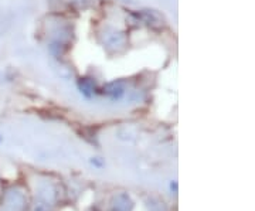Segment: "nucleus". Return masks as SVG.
Listing matches in <instances>:
<instances>
[{
  "label": "nucleus",
  "mask_w": 255,
  "mask_h": 211,
  "mask_svg": "<svg viewBox=\"0 0 255 211\" xmlns=\"http://www.w3.org/2000/svg\"><path fill=\"white\" fill-rule=\"evenodd\" d=\"M136 16L142 21V24H145L147 27H162L164 24L163 16L157 13L156 10H140Z\"/></svg>",
  "instance_id": "nucleus-4"
},
{
  "label": "nucleus",
  "mask_w": 255,
  "mask_h": 211,
  "mask_svg": "<svg viewBox=\"0 0 255 211\" xmlns=\"http://www.w3.org/2000/svg\"><path fill=\"white\" fill-rule=\"evenodd\" d=\"M102 94L107 95L110 100H121L125 94V85L121 83V81H112V83L105 84L102 87Z\"/></svg>",
  "instance_id": "nucleus-5"
},
{
  "label": "nucleus",
  "mask_w": 255,
  "mask_h": 211,
  "mask_svg": "<svg viewBox=\"0 0 255 211\" xmlns=\"http://www.w3.org/2000/svg\"><path fill=\"white\" fill-rule=\"evenodd\" d=\"M24 206H26V197H24V194L21 193V192L14 190V189H11V190L7 192L6 197H4V204H3L4 210L21 211L24 209Z\"/></svg>",
  "instance_id": "nucleus-3"
},
{
  "label": "nucleus",
  "mask_w": 255,
  "mask_h": 211,
  "mask_svg": "<svg viewBox=\"0 0 255 211\" xmlns=\"http://www.w3.org/2000/svg\"><path fill=\"white\" fill-rule=\"evenodd\" d=\"M133 210V202L127 193H121L114 197L111 203V211H132Z\"/></svg>",
  "instance_id": "nucleus-6"
},
{
  "label": "nucleus",
  "mask_w": 255,
  "mask_h": 211,
  "mask_svg": "<svg viewBox=\"0 0 255 211\" xmlns=\"http://www.w3.org/2000/svg\"><path fill=\"white\" fill-rule=\"evenodd\" d=\"M0 140H1V138H0Z\"/></svg>",
  "instance_id": "nucleus-8"
},
{
  "label": "nucleus",
  "mask_w": 255,
  "mask_h": 211,
  "mask_svg": "<svg viewBox=\"0 0 255 211\" xmlns=\"http://www.w3.org/2000/svg\"><path fill=\"white\" fill-rule=\"evenodd\" d=\"M78 90L87 98H91L100 91L98 87H97V83L94 81V78H90V77H81L78 80Z\"/></svg>",
  "instance_id": "nucleus-7"
},
{
  "label": "nucleus",
  "mask_w": 255,
  "mask_h": 211,
  "mask_svg": "<svg viewBox=\"0 0 255 211\" xmlns=\"http://www.w3.org/2000/svg\"><path fill=\"white\" fill-rule=\"evenodd\" d=\"M57 202V189L51 182H41L37 189L33 211H53Z\"/></svg>",
  "instance_id": "nucleus-1"
},
{
  "label": "nucleus",
  "mask_w": 255,
  "mask_h": 211,
  "mask_svg": "<svg viewBox=\"0 0 255 211\" xmlns=\"http://www.w3.org/2000/svg\"><path fill=\"white\" fill-rule=\"evenodd\" d=\"M104 44L108 47V48H122L127 44V37H125V33L119 31L118 28L114 27H107V30L104 31Z\"/></svg>",
  "instance_id": "nucleus-2"
}]
</instances>
